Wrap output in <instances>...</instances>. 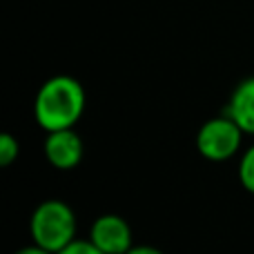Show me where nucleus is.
<instances>
[{
    "label": "nucleus",
    "instance_id": "1",
    "mask_svg": "<svg viewBox=\"0 0 254 254\" xmlns=\"http://www.w3.org/2000/svg\"><path fill=\"white\" fill-rule=\"evenodd\" d=\"M85 112V89L71 76H54L45 80L36 94L34 114L45 131L67 129L78 123Z\"/></svg>",
    "mask_w": 254,
    "mask_h": 254
},
{
    "label": "nucleus",
    "instance_id": "2",
    "mask_svg": "<svg viewBox=\"0 0 254 254\" xmlns=\"http://www.w3.org/2000/svg\"><path fill=\"white\" fill-rule=\"evenodd\" d=\"M29 232L34 243L52 252H61L76 237V214L65 201L49 198L34 210Z\"/></svg>",
    "mask_w": 254,
    "mask_h": 254
},
{
    "label": "nucleus",
    "instance_id": "3",
    "mask_svg": "<svg viewBox=\"0 0 254 254\" xmlns=\"http://www.w3.org/2000/svg\"><path fill=\"white\" fill-rule=\"evenodd\" d=\"M243 134L246 131L228 114H221L201 125V129L196 134V147L201 152V156H205L207 161H228L239 152Z\"/></svg>",
    "mask_w": 254,
    "mask_h": 254
},
{
    "label": "nucleus",
    "instance_id": "4",
    "mask_svg": "<svg viewBox=\"0 0 254 254\" xmlns=\"http://www.w3.org/2000/svg\"><path fill=\"white\" fill-rule=\"evenodd\" d=\"M89 241L105 254H127L134 248L129 223L119 214H103L94 221Z\"/></svg>",
    "mask_w": 254,
    "mask_h": 254
},
{
    "label": "nucleus",
    "instance_id": "5",
    "mask_svg": "<svg viewBox=\"0 0 254 254\" xmlns=\"http://www.w3.org/2000/svg\"><path fill=\"white\" fill-rule=\"evenodd\" d=\"M45 156L58 170H74L80 163V158H83V140L71 127L47 131Z\"/></svg>",
    "mask_w": 254,
    "mask_h": 254
},
{
    "label": "nucleus",
    "instance_id": "6",
    "mask_svg": "<svg viewBox=\"0 0 254 254\" xmlns=\"http://www.w3.org/2000/svg\"><path fill=\"white\" fill-rule=\"evenodd\" d=\"M223 114H228L246 134H254V76L243 78L232 89Z\"/></svg>",
    "mask_w": 254,
    "mask_h": 254
},
{
    "label": "nucleus",
    "instance_id": "7",
    "mask_svg": "<svg viewBox=\"0 0 254 254\" xmlns=\"http://www.w3.org/2000/svg\"><path fill=\"white\" fill-rule=\"evenodd\" d=\"M239 181L248 192L254 194V145L250 149H246V154L241 156L239 163Z\"/></svg>",
    "mask_w": 254,
    "mask_h": 254
},
{
    "label": "nucleus",
    "instance_id": "8",
    "mask_svg": "<svg viewBox=\"0 0 254 254\" xmlns=\"http://www.w3.org/2000/svg\"><path fill=\"white\" fill-rule=\"evenodd\" d=\"M18 152H20L18 140L11 134H0V165H11L18 158Z\"/></svg>",
    "mask_w": 254,
    "mask_h": 254
},
{
    "label": "nucleus",
    "instance_id": "9",
    "mask_svg": "<svg viewBox=\"0 0 254 254\" xmlns=\"http://www.w3.org/2000/svg\"><path fill=\"white\" fill-rule=\"evenodd\" d=\"M56 254H105V252H103L101 248L94 246L92 241H78V239H74L69 246H65Z\"/></svg>",
    "mask_w": 254,
    "mask_h": 254
},
{
    "label": "nucleus",
    "instance_id": "10",
    "mask_svg": "<svg viewBox=\"0 0 254 254\" xmlns=\"http://www.w3.org/2000/svg\"><path fill=\"white\" fill-rule=\"evenodd\" d=\"M16 254H56V252H52V250H47V248L34 243V246H27V248H22V250H18Z\"/></svg>",
    "mask_w": 254,
    "mask_h": 254
},
{
    "label": "nucleus",
    "instance_id": "11",
    "mask_svg": "<svg viewBox=\"0 0 254 254\" xmlns=\"http://www.w3.org/2000/svg\"><path fill=\"white\" fill-rule=\"evenodd\" d=\"M127 254H163L158 248H152V246H134Z\"/></svg>",
    "mask_w": 254,
    "mask_h": 254
}]
</instances>
